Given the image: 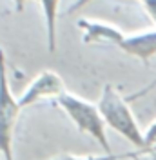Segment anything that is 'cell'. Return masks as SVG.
<instances>
[{
	"label": "cell",
	"instance_id": "7c38bea8",
	"mask_svg": "<svg viewBox=\"0 0 156 160\" xmlns=\"http://www.w3.org/2000/svg\"><path fill=\"white\" fill-rule=\"evenodd\" d=\"M27 2H31V0H13V6H15V11H17V13H22Z\"/></svg>",
	"mask_w": 156,
	"mask_h": 160
},
{
	"label": "cell",
	"instance_id": "9c48e42d",
	"mask_svg": "<svg viewBox=\"0 0 156 160\" xmlns=\"http://www.w3.org/2000/svg\"><path fill=\"white\" fill-rule=\"evenodd\" d=\"M154 88H156V80H154V82H151V84H147L145 88H142V89L138 91V93H134V95H129V97H127V102H134L136 98H142V97H145L147 93H151V91L154 89Z\"/></svg>",
	"mask_w": 156,
	"mask_h": 160
},
{
	"label": "cell",
	"instance_id": "5bb4252c",
	"mask_svg": "<svg viewBox=\"0 0 156 160\" xmlns=\"http://www.w3.org/2000/svg\"><path fill=\"white\" fill-rule=\"evenodd\" d=\"M154 149H156V148H154Z\"/></svg>",
	"mask_w": 156,
	"mask_h": 160
},
{
	"label": "cell",
	"instance_id": "8fae6325",
	"mask_svg": "<svg viewBox=\"0 0 156 160\" xmlns=\"http://www.w3.org/2000/svg\"><path fill=\"white\" fill-rule=\"evenodd\" d=\"M89 2H91V0H75V2L71 4V8H69L66 13H67V15H69V13H75V11H78L80 8H84L85 4H89ZM138 2H144V0H138Z\"/></svg>",
	"mask_w": 156,
	"mask_h": 160
},
{
	"label": "cell",
	"instance_id": "8992f818",
	"mask_svg": "<svg viewBox=\"0 0 156 160\" xmlns=\"http://www.w3.org/2000/svg\"><path fill=\"white\" fill-rule=\"evenodd\" d=\"M78 28L82 29V40L85 44H113L118 48V44L125 37V33L118 29L116 26L100 22V20L80 18Z\"/></svg>",
	"mask_w": 156,
	"mask_h": 160
},
{
	"label": "cell",
	"instance_id": "30bf717a",
	"mask_svg": "<svg viewBox=\"0 0 156 160\" xmlns=\"http://www.w3.org/2000/svg\"><path fill=\"white\" fill-rule=\"evenodd\" d=\"M134 160H156V149H147L142 153H136Z\"/></svg>",
	"mask_w": 156,
	"mask_h": 160
},
{
	"label": "cell",
	"instance_id": "52a82bcc",
	"mask_svg": "<svg viewBox=\"0 0 156 160\" xmlns=\"http://www.w3.org/2000/svg\"><path fill=\"white\" fill-rule=\"evenodd\" d=\"M44 22H46V37H47L49 53L56 51V18H58V4L60 0H38Z\"/></svg>",
	"mask_w": 156,
	"mask_h": 160
},
{
	"label": "cell",
	"instance_id": "3957f363",
	"mask_svg": "<svg viewBox=\"0 0 156 160\" xmlns=\"http://www.w3.org/2000/svg\"><path fill=\"white\" fill-rule=\"evenodd\" d=\"M6 66V53L0 49V157L2 160H15V131L22 108L11 91Z\"/></svg>",
	"mask_w": 156,
	"mask_h": 160
},
{
	"label": "cell",
	"instance_id": "7a4b0ae2",
	"mask_svg": "<svg viewBox=\"0 0 156 160\" xmlns=\"http://www.w3.org/2000/svg\"><path fill=\"white\" fill-rule=\"evenodd\" d=\"M56 104L64 109V113L69 117V120L78 128V131L89 135L91 138H95L100 144V148L104 149V153H113L111 151V144L107 138V124L100 113L98 104H93L89 100H84L64 91L56 98Z\"/></svg>",
	"mask_w": 156,
	"mask_h": 160
},
{
	"label": "cell",
	"instance_id": "5b68a950",
	"mask_svg": "<svg viewBox=\"0 0 156 160\" xmlns=\"http://www.w3.org/2000/svg\"><path fill=\"white\" fill-rule=\"evenodd\" d=\"M118 48L129 57L142 60L144 64H149V60L156 57V29H147L140 33H129L124 40L118 44Z\"/></svg>",
	"mask_w": 156,
	"mask_h": 160
},
{
	"label": "cell",
	"instance_id": "6da1fadb",
	"mask_svg": "<svg viewBox=\"0 0 156 160\" xmlns=\"http://www.w3.org/2000/svg\"><path fill=\"white\" fill-rule=\"evenodd\" d=\"M98 108H100V113L105 120L107 128L122 135L136 149L147 151L145 131H142V128L138 126L136 117L133 115V111L129 108L127 97H122V93L113 84H105L102 88Z\"/></svg>",
	"mask_w": 156,
	"mask_h": 160
},
{
	"label": "cell",
	"instance_id": "4fadbf2b",
	"mask_svg": "<svg viewBox=\"0 0 156 160\" xmlns=\"http://www.w3.org/2000/svg\"><path fill=\"white\" fill-rule=\"evenodd\" d=\"M0 158H2V157H0Z\"/></svg>",
	"mask_w": 156,
	"mask_h": 160
},
{
	"label": "cell",
	"instance_id": "ba28073f",
	"mask_svg": "<svg viewBox=\"0 0 156 160\" xmlns=\"http://www.w3.org/2000/svg\"><path fill=\"white\" fill-rule=\"evenodd\" d=\"M134 158H136V153H125V155L104 153V155H82V157L64 153V155H58V157H53V158H47V160H134Z\"/></svg>",
	"mask_w": 156,
	"mask_h": 160
},
{
	"label": "cell",
	"instance_id": "277c9868",
	"mask_svg": "<svg viewBox=\"0 0 156 160\" xmlns=\"http://www.w3.org/2000/svg\"><path fill=\"white\" fill-rule=\"evenodd\" d=\"M64 80L58 73L51 69H46L38 73L29 82V86L24 89V93L18 97V106L24 109L27 106H33L40 100L46 98H58L64 93Z\"/></svg>",
	"mask_w": 156,
	"mask_h": 160
}]
</instances>
